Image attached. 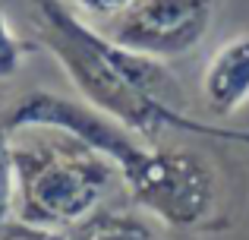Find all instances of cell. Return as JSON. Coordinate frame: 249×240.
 <instances>
[{
    "label": "cell",
    "instance_id": "obj_1",
    "mask_svg": "<svg viewBox=\"0 0 249 240\" xmlns=\"http://www.w3.org/2000/svg\"><path fill=\"white\" fill-rule=\"evenodd\" d=\"M32 6L41 44L60 60L70 82L98 114L120 123L139 139H148L152 146L164 129L249 146V129L218 127L170 105L174 79L161 60L114 44L101 29L76 16V10H70L63 0H32Z\"/></svg>",
    "mask_w": 249,
    "mask_h": 240
},
{
    "label": "cell",
    "instance_id": "obj_2",
    "mask_svg": "<svg viewBox=\"0 0 249 240\" xmlns=\"http://www.w3.org/2000/svg\"><path fill=\"white\" fill-rule=\"evenodd\" d=\"M0 127L67 129L117 167L136 205L177 231H202L218 215L221 180L208 158L183 146H142V139L89 105L51 92H29L3 111Z\"/></svg>",
    "mask_w": 249,
    "mask_h": 240
},
{
    "label": "cell",
    "instance_id": "obj_3",
    "mask_svg": "<svg viewBox=\"0 0 249 240\" xmlns=\"http://www.w3.org/2000/svg\"><path fill=\"white\" fill-rule=\"evenodd\" d=\"M13 139L16 218L41 228H76L101 209L117 167L67 129L25 127Z\"/></svg>",
    "mask_w": 249,
    "mask_h": 240
},
{
    "label": "cell",
    "instance_id": "obj_4",
    "mask_svg": "<svg viewBox=\"0 0 249 240\" xmlns=\"http://www.w3.org/2000/svg\"><path fill=\"white\" fill-rule=\"evenodd\" d=\"M218 0H136L104 19L101 32L114 44L152 60H177L208 35Z\"/></svg>",
    "mask_w": 249,
    "mask_h": 240
},
{
    "label": "cell",
    "instance_id": "obj_5",
    "mask_svg": "<svg viewBox=\"0 0 249 240\" xmlns=\"http://www.w3.org/2000/svg\"><path fill=\"white\" fill-rule=\"evenodd\" d=\"M202 101L214 117L240 111L249 101V32L231 38L212 54L202 73Z\"/></svg>",
    "mask_w": 249,
    "mask_h": 240
},
{
    "label": "cell",
    "instance_id": "obj_6",
    "mask_svg": "<svg viewBox=\"0 0 249 240\" xmlns=\"http://www.w3.org/2000/svg\"><path fill=\"white\" fill-rule=\"evenodd\" d=\"M70 240H161L155 228L142 215L133 212L98 209L82 218L76 228H70Z\"/></svg>",
    "mask_w": 249,
    "mask_h": 240
},
{
    "label": "cell",
    "instance_id": "obj_7",
    "mask_svg": "<svg viewBox=\"0 0 249 240\" xmlns=\"http://www.w3.org/2000/svg\"><path fill=\"white\" fill-rule=\"evenodd\" d=\"M16 212V165H13V133L0 127V224Z\"/></svg>",
    "mask_w": 249,
    "mask_h": 240
},
{
    "label": "cell",
    "instance_id": "obj_8",
    "mask_svg": "<svg viewBox=\"0 0 249 240\" xmlns=\"http://www.w3.org/2000/svg\"><path fill=\"white\" fill-rule=\"evenodd\" d=\"M25 41H19L16 32L10 29L3 10H0V79H13V76L22 70V60H25Z\"/></svg>",
    "mask_w": 249,
    "mask_h": 240
},
{
    "label": "cell",
    "instance_id": "obj_9",
    "mask_svg": "<svg viewBox=\"0 0 249 240\" xmlns=\"http://www.w3.org/2000/svg\"><path fill=\"white\" fill-rule=\"evenodd\" d=\"M0 240H70L67 231L57 228H41V224H29L22 218H10L0 224Z\"/></svg>",
    "mask_w": 249,
    "mask_h": 240
},
{
    "label": "cell",
    "instance_id": "obj_10",
    "mask_svg": "<svg viewBox=\"0 0 249 240\" xmlns=\"http://www.w3.org/2000/svg\"><path fill=\"white\" fill-rule=\"evenodd\" d=\"M129 3H136V0H73L76 10L89 13V16H95V19H110V16H117V13H123Z\"/></svg>",
    "mask_w": 249,
    "mask_h": 240
}]
</instances>
